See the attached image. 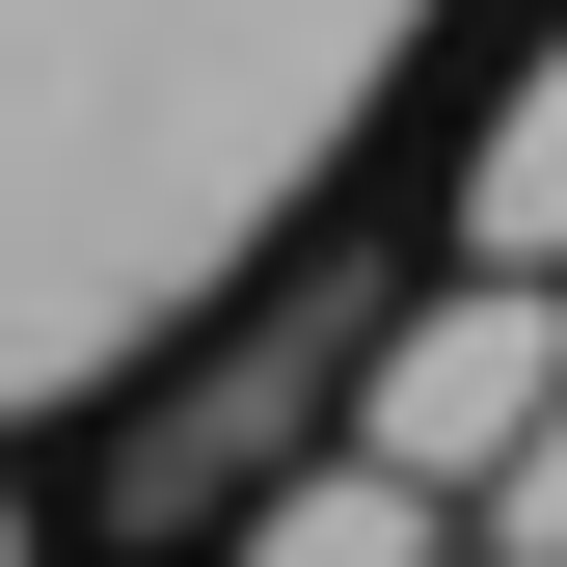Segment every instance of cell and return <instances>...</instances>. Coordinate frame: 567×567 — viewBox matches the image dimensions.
I'll list each match as a JSON object with an SVG mask.
<instances>
[{"mask_svg":"<svg viewBox=\"0 0 567 567\" xmlns=\"http://www.w3.org/2000/svg\"><path fill=\"white\" fill-rule=\"evenodd\" d=\"M244 567H460V486L351 433V460H298V486H270V514H244Z\"/></svg>","mask_w":567,"mask_h":567,"instance_id":"obj_2","label":"cell"},{"mask_svg":"<svg viewBox=\"0 0 567 567\" xmlns=\"http://www.w3.org/2000/svg\"><path fill=\"white\" fill-rule=\"evenodd\" d=\"M460 244L567 270V54H514V109H486V163H460Z\"/></svg>","mask_w":567,"mask_h":567,"instance_id":"obj_3","label":"cell"},{"mask_svg":"<svg viewBox=\"0 0 567 567\" xmlns=\"http://www.w3.org/2000/svg\"><path fill=\"white\" fill-rule=\"evenodd\" d=\"M540 405H567V270H433V298H405L379 324V379H351V433H379V460H433V486H486V460H514L540 433Z\"/></svg>","mask_w":567,"mask_h":567,"instance_id":"obj_1","label":"cell"},{"mask_svg":"<svg viewBox=\"0 0 567 567\" xmlns=\"http://www.w3.org/2000/svg\"><path fill=\"white\" fill-rule=\"evenodd\" d=\"M460 514H486V540H567V405H540V433L486 460V486H460Z\"/></svg>","mask_w":567,"mask_h":567,"instance_id":"obj_4","label":"cell"}]
</instances>
